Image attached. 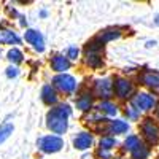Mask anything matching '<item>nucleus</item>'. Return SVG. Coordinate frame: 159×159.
<instances>
[{
  "label": "nucleus",
  "mask_w": 159,
  "mask_h": 159,
  "mask_svg": "<svg viewBox=\"0 0 159 159\" xmlns=\"http://www.w3.org/2000/svg\"><path fill=\"white\" fill-rule=\"evenodd\" d=\"M73 115V108L69 102H61L56 107L48 110L45 116V126L52 135L62 137L69 130V119Z\"/></svg>",
  "instance_id": "obj_1"
},
{
  "label": "nucleus",
  "mask_w": 159,
  "mask_h": 159,
  "mask_svg": "<svg viewBox=\"0 0 159 159\" xmlns=\"http://www.w3.org/2000/svg\"><path fill=\"white\" fill-rule=\"evenodd\" d=\"M81 61L84 67L91 70H100L105 67V45H102L96 37L84 43L81 49Z\"/></svg>",
  "instance_id": "obj_2"
},
{
  "label": "nucleus",
  "mask_w": 159,
  "mask_h": 159,
  "mask_svg": "<svg viewBox=\"0 0 159 159\" xmlns=\"http://www.w3.org/2000/svg\"><path fill=\"white\" fill-rule=\"evenodd\" d=\"M113 100L118 103H127L137 92V84L126 75H113Z\"/></svg>",
  "instance_id": "obj_3"
},
{
  "label": "nucleus",
  "mask_w": 159,
  "mask_h": 159,
  "mask_svg": "<svg viewBox=\"0 0 159 159\" xmlns=\"http://www.w3.org/2000/svg\"><path fill=\"white\" fill-rule=\"evenodd\" d=\"M139 135L150 148L159 147V123L151 115L143 116L139 121Z\"/></svg>",
  "instance_id": "obj_4"
},
{
  "label": "nucleus",
  "mask_w": 159,
  "mask_h": 159,
  "mask_svg": "<svg viewBox=\"0 0 159 159\" xmlns=\"http://www.w3.org/2000/svg\"><path fill=\"white\" fill-rule=\"evenodd\" d=\"M129 103L132 105V107H135L143 116H147L150 113L154 111V108L157 107L159 103V97L156 94H153V92H148V91H139L134 94V97H132L129 100Z\"/></svg>",
  "instance_id": "obj_5"
},
{
  "label": "nucleus",
  "mask_w": 159,
  "mask_h": 159,
  "mask_svg": "<svg viewBox=\"0 0 159 159\" xmlns=\"http://www.w3.org/2000/svg\"><path fill=\"white\" fill-rule=\"evenodd\" d=\"M51 84L54 86V89L59 92L61 96H65V97L75 96L78 92V89H80V81L76 80V76H73L72 73L54 75L51 78Z\"/></svg>",
  "instance_id": "obj_6"
},
{
  "label": "nucleus",
  "mask_w": 159,
  "mask_h": 159,
  "mask_svg": "<svg viewBox=\"0 0 159 159\" xmlns=\"http://www.w3.org/2000/svg\"><path fill=\"white\" fill-rule=\"evenodd\" d=\"M130 129V124L121 118H115V119H107L105 123H102L100 126H97L94 130V134L102 135H111V137H118V135H126Z\"/></svg>",
  "instance_id": "obj_7"
},
{
  "label": "nucleus",
  "mask_w": 159,
  "mask_h": 159,
  "mask_svg": "<svg viewBox=\"0 0 159 159\" xmlns=\"http://www.w3.org/2000/svg\"><path fill=\"white\" fill-rule=\"evenodd\" d=\"M135 84L145 88V91L153 92L159 97V70L154 69H140L135 75Z\"/></svg>",
  "instance_id": "obj_8"
},
{
  "label": "nucleus",
  "mask_w": 159,
  "mask_h": 159,
  "mask_svg": "<svg viewBox=\"0 0 159 159\" xmlns=\"http://www.w3.org/2000/svg\"><path fill=\"white\" fill-rule=\"evenodd\" d=\"M89 88L97 102L113 100V78L111 76H99L96 80H92Z\"/></svg>",
  "instance_id": "obj_9"
},
{
  "label": "nucleus",
  "mask_w": 159,
  "mask_h": 159,
  "mask_svg": "<svg viewBox=\"0 0 159 159\" xmlns=\"http://www.w3.org/2000/svg\"><path fill=\"white\" fill-rule=\"evenodd\" d=\"M96 103H97V100H96L94 94H92L91 88L89 86H80L78 92L75 94V108L80 113L86 115V113L94 110Z\"/></svg>",
  "instance_id": "obj_10"
},
{
  "label": "nucleus",
  "mask_w": 159,
  "mask_h": 159,
  "mask_svg": "<svg viewBox=\"0 0 159 159\" xmlns=\"http://www.w3.org/2000/svg\"><path fill=\"white\" fill-rule=\"evenodd\" d=\"M37 148L43 154H56L64 148V139L52 134H46L37 140Z\"/></svg>",
  "instance_id": "obj_11"
},
{
  "label": "nucleus",
  "mask_w": 159,
  "mask_h": 159,
  "mask_svg": "<svg viewBox=\"0 0 159 159\" xmlns=\"http://www.w3.org/2000/svg\"><path fill=\"white\" fill-rule=\"evenodd\" d=\"M22 38H24V42L27 43L35 52H45V48H46V45H45V37H43V34L40 32V30H37V29H32V27H27L24 30V35H22Z\"/></svg>",
  "instance_id": "obj_12"
},
{
  "label": "nucleus",
  "mask_w": 159,
  "mask_h": 159,
  "mask_svg": "<svg viewBox=\"0 0 159 159\" xmlns=\"http://www.w3.org/2000/svg\"><path fill=\"white\" fill-rule=\"evenodd\" d=\"M96 145V135L92 130H80L72 139V147L78 151H88Z\"/></svg>",
  "instance_id": "obj_13"
},
{
  "label": "nucleus",
  "mask_w": 159,
  "mask_h": 159,
  "mask_svg": "<svg viewBox=\"0 0 159 159\" xmlns=\"http://www.w3.org/2000/svg\"><path fill=\"white\" fill-rule=\"evenodd\" d=\"M72 65L73 64L65 57L64 52H54V54H51V57H49V69L56 75L69 73V70L72 69Z\"/></svg>",
  "instance_id": "obj_14"
},
{
  "label": "nucleus",
  "mask_w": 159,
  "mask_h": 159,
  "mask_svg": "<svg viewBox=\"0 0 159 159\" xmlns=\"http://www.w3.org/2000/svg\"><path fill=\"white\" fill-rule=\"evenodd\" d=\"M40 99H42V102L49 108L61 103V94L54 89V86L51 83H46V84L42 86V89H40Z\"/></svg>",
  "instance_id": "obj_15"
},
{
  "label": "nucleus",
  "mask_w": 159,
  "mask_h": 159,
  "mask_svg": "<svg viewBox=\"0 0 159 159\" xmlns=\"http://www.w3.org/2000/svg\"><path fill=\"white\" fill-rule=\"evenodd\" d=\"M103 118L107 119H115L119 113V103L116 100H102V102H97L96 107H94Z\"/></svg>",
  "instance_id": "obj_16"
},
{
  "label": "nucleus",
  "mask_w": 159,
  "mask_h": 159,
  "mask_svg": "<svg viewBox=\"0 0 159 159\" xmlns=\"http://www.w3.org/2000/svg\"><path fill=\"white\" fill-rule=\"evenodd\" d=\"M0 45L18 48V45H21V37L18 35V32L7 27V25H0Z\"/></svg>",
  "instance_id": "obj_17"
},
{
  "label": "nucleus",
  "mask_w": 159,
  "mask_h": 159,
  "mask_svg": "<svg viewBox=\"0 0 159 159\" xmlns=\"http://www.w3.org/2000/svg\"><path fill=\"white\" fill-rule=\"evenodd\" d=\"M99 42L102 45H108L110 42H115V40H119L123 37V30L119 29V27H107V29H103L100 30L97 35H94Z\"/></svg>",
  "instance_id": "obj_18"
},
{
  "label": "nucleus",
  "mask_w": 159,
  "mask_h": 159,
  "mask_svg": "<svg viewBox=\"0 0 159 159\" xmlns=\"http://www.w3.org/2000/svg\"><path fill=\"white\" fill-rule=\"evenodd\" d=\"M142 139L139 134H127L124 137V140L119 143V150H121L123 154H130L132 151H135L137 147H140Z\"/></svg>",
  "instance_id": "obj_19"
},
{
  "label": "nucleus",
  "mask_w": 159,
  "mask_h": 159,
  "mask_svg": "<svg viewBox=\"0 0 159 159\" xmlns=\"http://www.w3.org/2000/svg\"><path fill=\"white\" fill-rule=\"evenodd\" d=\"M81 119H83V124L89 127V130H94L97 126H100L102 123L107 121V118H103L96 108L92 111H89V113H86V115H83Z\"/></svg>",
  "instance_id": "obj_20"
},
{
  "label": "nucleus",
  "mask_w": 159,
  "mask_h": 159,
  "mask_svg": "<svg viewBox=\"0 0 159 159\" xmlns=\"http://www.w3.org/2000/svg\"><path fill=\"white\" fill-rule=\"evenodd\" d=\"M97 148L100 150H107V151H113L116 148H119V142L116 137H111V135H102L99 137L97 140Z\"/></svg>",
  "instance_id": "obj_21"
},
{
  "label": "nucleus",
  "mask_w": 159,
  "mask_h": 159,
  "mask_svg": "<svg viewBox=\"0 0 159 159\" xmlns=\"http://www.w3.org/2000/svg\"><path fill=\"white\" fill-rule=\"evenodd\" d=\"M123 115H124V121H140V119L143 118V115L135 108V107H132V105L127 102V103H124V107H123Z\"/></svg>",
  "instance_id": "obj_22"
},
{
  "label": "nucleus",
  "mask_w": 159,
  "mask_h": 159,
  "mask_svg": "<svg viewBox=\"0 0 159 159\" xmlns=\"http://www.w3.org/2000/svg\"><path fill=\"white\" fill-rule=\"evenodd\" d=\"M7 61L10 62V65L18 67L19 64L24 62V52L19 48H8V51H7Z\"/></svg>",
  "instance_id": "obj_23"
},
{
  "label": "nucleus",
  "mask_w": 159,
  "mask_h": 159,
  "mask_svg": "<svg viewBox=\"0 0 159 159\" xmlns=\"http://www.w3.org/2000/svg\"><path fill=\"white\" fill-rule=\"evenodd\" d=\"M151 153H153V148H150L148 145H145L143 142L140 143V147H137L135 151H132L129 154L130 159H150L151 157Z\"/></svg>",
  "instance_id": "obj_24"
},
{
  "label": "nucleus",
  "mask_w": 159,
  "mask_h": 159,
  "mask_svg": "<svg viewBox=\"0 0 159 159\" xmlns=\"http://www.w3.org/2000/svg\"><path fill=\"white\" fill-rule=\"evenodd\" d=\"M64 54H65V57H67V59L73 64V62H76V61L81 59V49H80L76 45H70L67 49H65Z\"/></svg>",
  "instance_id": "obj_25"
},
{
  "label": "nucleus",
  "mask_w": 159,
  "mask_h": 159,
  "mask_svg": "<svg viewBox=\"0 0 159 159\" xmlns=\"http://www.w3.org/2000/svg\"><path fill=\"white\" fill-rule=\"evenodd\" d=\"M13 130H15V126L10 124V123H3L0 124V145L3 142H7L10 139V135L13 134Z\"/></svg>",
  "instance_id": "obj_26"
},
{
  "label": "nucleus",
  "mask_w": 159,
  "mask_h": 159,
  "mask_svg": "<svg viewBox=\"0 0 159 159\" xmlns=\"http://www.w3.org/2000/svg\"><path fill=\"white\" fill-rule=\"evenodd\" d=\"M5 76L8 80H15L19 76V67H15V65H8L5 69Z\"/></svg>",
  "instance_id": "obj_27"
},
{
  "label": "nucleus",
  "mask_w": 159,
  "mask_h": 159,
  "mask_svg": "<svg viewBox=\"0 0 159 159\" xmlns=\"http://www.w3.org/2000/svg\"><path fill=\"white\" fill-rule=\"evenodd\" d=\"M94 156H96V159H113V151H107V150L96 148Z\"/></svg>",
  "instance_id": "obj_28"
},
{
  "label": "nucleus",
  "mask_w": 159,
  "mask_h": 159,
  "mask_svg": "<svg viewBox=\"0 0 159 159\" xmlns=\"http://www.w3.org/2000/svg\"><path fill=\"white\" fill-rule=\"evenodd\" d=\"M18 24H19V27H21V29L25 30V29H27V18H25L24 15H21V16L18 18Z\"/></svg>",
  "instance_id": "obj_29"
},
{
  "label": "nucleus",
  "mask_w": 159,
  "mask_h": 159,
  "mask_svg": "<svg viewBox=\"0 0 159 159\" xmlns=\"http://www.w3.org/2000/svg\"><path fill=\"white\" fill-rule=\"evenodd\" d=\"M151 116H153V118L156 119V121L159 123V103H157V107L154 108V111H153V115H151Z\"/></svg>",
  "instance_id": "obj_30"
},
{
  "label": "nucleus",
  "mask_w": 159,
  "mask_h": 159,
  "mask_svg": "<svg viewBox=\"0 0 159 159\" xmlns=\"http://www.w3.org/2000/svg\"><path fill=\"white\" fill-rule=\"evenodd\" d=\"M40 16H42V18H46V16H48V11H46V10H42V11H40Z\"/></svg>",
  "instance_id": "obj_31"
},
{
  "label": "nucleus",
  "mask_w": 159,
  "mask_h": 159,
  "mask_svg": "<svg viewBox=\"0 0 159 159\" xmlns=\"http://www.w3.org/2000/svg\"><path fill=\"white\" fill-rule=\"evenodd\" d=\"M154 45H156L154 40H153V42H151V40H150V42H147V48H151V46H154Z\"/></svg>",
  "instance_id": "obj_32"
},
{
  "label": "nucleus",
  "mask_w": 159,
  "mask_h": 159,
  "mask_svg": "<svg viewBox=\"0 0 159 159\" xmlns=\"http://www.w3.org/2000/svg\"><path fill=\"white\" fill-rule=\"evenodd\" d=\"M153 22H154L156 25H159V15H156V16H154V21H153Z\"/></svg>",
  "instance_id": "obj_33"
},
{
  "label": "nucleus",
  "mask_w": 159,
  "mask_h": 159,
  "mask_svg": "<svg viewBox=\"0 0 159 159\" xmlns=\"http://www.w3.org/2000/svg\"><path fill=\"white\" fill-rule=\"evenodd\" d=\"M113 159H126L124 156H113Z\"/></svg>",
  "instance_id": "obj_34"
},
{
  "label": "nucleus",
  "mask_w": 159,
  "mask_h": 159,
  "mask_svg": "<svg viewBox=\"0 0 159 159\" xmlns=\"http://www.w3.org/2000/svg\"><path fill=\"white\" fill-rule=\"evenodd\" d=\"M0 59H2V49H0Z\"/></svg>",
  "instance_id": "obj_35"
}]
</instances>
